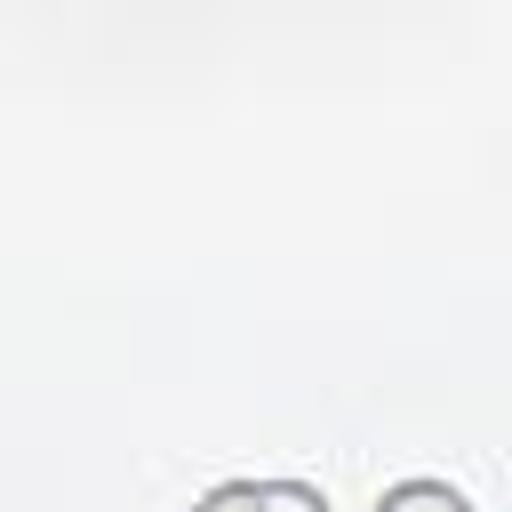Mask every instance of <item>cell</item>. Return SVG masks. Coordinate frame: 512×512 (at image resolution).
<instances>
[{
	"label": "cell",
	"mask_w": 512,
	"mask_h": 512,
	"mask_svg": "<svg viewBox=\"0 0 512 512\" xmlns=\"http://www.w3.org/2000/svg\"><path fill=\"white\" fill-rule=\"evenodd\" d=\"M376 512H472V496L448 488V480H400V488L376 496Z\"/></svg>",
	"instance_id": "2"
},
{
	"label": "cell",
	"mask_w": 512,
	"mask_h": 512,
	"mask_svg": "<svg viewBox=\"0 0 512 512\" xmlns=\"http://www.w3.org/2000/svg\"><path fill=\"white\" fill-rule=\"evenodd\" d=\"M184 512H328V496L312 480H216Z\"/></svg>",
	"instance_id": "1"
}]
</instances>
